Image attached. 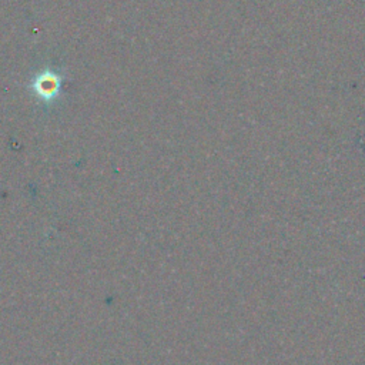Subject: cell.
Segmentation results:
<instances>
[{
	"label": "cell",
	"mask_w": 365,
	"mask_h": 365,
	"mask_svg": "<svg viewBox=\"0 0 365 365\" xmlns=\"http://www.w3.org/2000/svg\"><path fill=\"white\" fill-rule=\"evenodd\" d=\"M60 87H61V76L51 70L41 71L40 74L36 76V78L31 83V90L43 101L54 100L60 93Z\"/></svg>",
	"instance_id": "obj_1"
}]
</instances>
